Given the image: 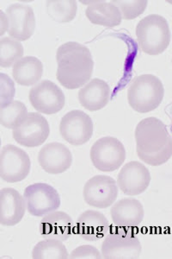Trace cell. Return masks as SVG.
<instances>
[{"instance_id": "52a82bcc", "label": "cell", "mask_w": 172, "mask_h": 259, "mask_svg": "<svg viewBox=\"0 0 172 259\" xmlns=\"http://www.w3.org/2000/svg\"><path fill=\"white\" fill-rule=\"evenodd\" d=\"M24 198L29 214L35 217H43L57 211L62 203L57 190L47 183L28 186L24 190Z\"/></svg>"}, {"instance_id": "30bf717a", "label": "cell", "mask_w": 172, "mask_h": 259, "mask_svg": "<svg viewBox=\"0 0 172 259\" xmlns=\"http://www.w3.org/2000/svg\"><path fill=\"white\" fill-rule=\"evenodd\" d=\"M60 133L70 145H85L93 134V122L87 113L80 110H73L62 118Z\"/></svg>"}, {"instance_id": "f546056e", "label": "cell", "mask_w": 172, "mask_h": 259, "mask_svg": "<svg viewBox=\"0 0 172 259\" xmlns=\"http://www.w3.org/2000/svg\"><path fill=\"white\" fill-rule=\"evenodd\" d=\"M10 22L8 16L3 11H0V35H3L9 30Z\"/></svg>"}, {"instance_id": "9a60e30c", "label": "cell", "mask_w": 172, "mask_h": 259, "mask_svg": "<svg viewBox=\"0 0 172 259\" xmlns=\"http://www.w3.org/2000/svg\"><path fill=\"white\" fill-rule=\"evenodd\" d=\"M38 162L48 174H62L70 168L73 155L66 145L61 143H50L39 151Z\"/></svg>"}, {"instance_id": "603a6c76", "label": "cell", "mask_w": 172, "mask_h": 259, "mask_svg": "<svg viewBox=\"0 0 172 259\" xmlns=\"http://www.w3.org/2000/svg\"><path fill=\"white\" fill-rule=\"evenodd\" d=\"M70 256L63 242L56 239L41 240L32 250L34 259H67Z\"/></svg>"}, {"instance_id": "277c9868", "label": "cell", "mask_w": 172, "mask_h": 259, "mask_svg": "<svg viewBox=\"0 0 172 259\" xmlns=\"http://www.w3.org/2000/svg\"><path fill=\"white\" fill-rule=\"evenodd\" d=\"M138 44L144 53L158 56L165 51L170 41V30L166 19L152 14L139 22L136 26Z\"/></svg>"}, {"instance_id": "cb8c5ba5", "label": "cell", "mask_w": 172, "mask_h": 259, "mask_svg": "<svg viewBox=\"0 0 172 259\" xmlns=\"http://www.w3.org/2000/svg\"><path fill=\"white\" fill-rule=\"evenodd\" d=\"M47 15L59 23H69L77 15L78 6L72 0H51L46 2Z\"/></svg>"}, {"instance_id": "ac0fdd59", "label": "cell", "mask_w": 172, "mask_h": 259, "mask_svg": "<svg viewBox=\"0 0 172 259\" xmlns=\"http://www.w3.org/2000/svg\"><path fill=\"white\" fill-rule=\"evenodd\" d=\"M109 231V223L105 215L96 210H86L77 220L75 232L86 241L102 239Z\"/></svg>"}, {"instance_id": "5bb4252c", "label": "cell", "mask_w": 172, "mask_h": 259, "mask_svg": "<svg viewBox=\"0 0 172 259\" xmlns=\"http://www.w3.org/2000/svg\"><path fill=\"white\" fill-rule=\"evenodd\" d=\"M10 26L8 33L17 41H26L31 37L35 29L34 11L30 6L13 4L7 9Z\"/></svg>"}, {"instance_id": "d4e9b609", "label": "cell", "mask_w": 172, "mask_h": 259, "mask_svg": "<svg viewBox=\"0 0 172 259\" xmlns=\"http://www.w3.org/2000/svg\"><path fill=\"white\" fill-rule=\"evenodd\" d=\"M24 56V47L19 41L11 37L0 40V66L10 68L14 66Z\"/></svg>"}, {"instance_id": "4fadbf2b", "label": "cell", "mask_w": 172, "mask_h": 259, "mask_svg": "<svg viewBox=\"0 0 172 259\" xmlns=\"http://www.w3.org/2000/svg\"><path fill=\"white\" fill-rule=\"evenodd\" d=\"M151 183L148 168L141 162L132 161L123 166L117 179V184L123 194L130 196L146 191Z\"/></svg>"}, {"instance_id": "ffe728a7", "label": "cell", "mask_w": 172, "mask_h": 259, "mask_svg": "<svg viewBox=\"0 0 172 259\" xmlns=\"http://www.w3.org/2000/svg\"><path fill=\"white\" fill-rule=\"evenodd\" d=\"M110 100V89L108 83L101 79H92L82 87L79 92L81 106L91 112H96L107 106Z\"/></svg>"}, {"instance_id": "44dd1931", "label": "cell", "mask_w": 172, "mask_h": 259, "mask_svg": "<svg viewBox=\"0 0 172 259\" xmlns=\"http://www.w3.org/2000/svg\"><path fill=\"white\" fill-rule=\"evenodd\" d=\"M85 14L92 24L102 26H117L123 20L122 13L114 2H91L85 11Z\"/></svg>"}, {"instance_id": "d6986e66", "label": "cell", "mask_w": 172, "mask_h": 259, "mask_svg": "<svg viewBox=\"0 0 172 259\" xmlns=\"http://www.w3.org/2000/svg\"><path fill=\"white\" fill-rule=\"evenodd\" d=\"M73 221L67 212L54 211L43 216L40 233L44 239L67 241L73 233Z\"/></svg>"}, {"instance_id": "5b68a950", "label": "cell", "mask_w": 172, "mask_h": 259, "mask_svg": "<svg viewBox=\"0 0 172 259\" xmlns=\"http://www.w3.org/2000/svg\"><path fill=\"white\" fill-rule=\"evenodd\" d=\"M102 258H139L142 252V245L135 233L129 230H114L106 236L102 244Z\"/></svg>"}, {"instance_id": "8fae6325", "label": "cell", "mask_w": 172, "mask_h": 259, "mask_svg": "<svg viewBox=\"0 0 172 259\" xmlns=\"http://www.w3.org/2000/svg\"><path fill=\"white\" fill-rule=\"evenodd\" d=\"M29 97L33 107L43 114H55L63 109L66 103L64 93L51 80H42L34 85Z\"/></svg>"}, {"instance_id": "7a4b0ae2", "label": "cell", "mask_w": 172, "mask_h": 259, "mask_svg": "<svg viewBox=\"0 0 172 259\" xmlns=\"http://www.w3.org/2000/svg\"><path fill=\"white\" fill-rule=\"evenodd\" d=\"M138 156L151 166H160L172 156V137L165 124L157 118L142 119L135 129Z\"/></svg>"}, {"instance_id": "9c48e42d", "label": "cell", "mask_w": 172, "mask_h": 259, "mask_svg": "<svg viewBox=\"0 0 172 259\" xmlns=\"http://www.w3.org/2000/svg\"><path fill=\"white\" fill-rule=\"evenodd\" d=\"M29 155L15 145L4 146L0 154V177L6 183L24 181L30 172Z\"/></svg>"}, {"instance_id": "7c38bea8", "label": "cell", "mask_w": 172, "mask_h": 259, "mask_svg": "<svg viewBox=\"0 0 172 259\" xmlns=\"http://www.w3.org/2000/svg\"><path fill=\"white\" fill-rule=\"evenodd\" d=\"M83 194L89 206L104 209L112 206L117 200L118 185L112 177L98 175L88 180Z\"/></svg>"}, {"instance_id": "83f0119b", "label": "cell", "mask_w": 172, "mask_h": 259, "mask_svg": "<svg viewBox=\"0 0 172 259\" xmlns=\"http://www.w3.org/2000/svg\"><path fill=\"white\" fill-rule=\"evenodd\" d=\"M16 88L13 80L7 74H0V106L9 103L13 100Z\"/></svg>"}, {"instance_id": "484cf974", "label": "cell", "mask_w": 172, "mask_h": 259, "mask_svg": "<svg viewBox=\"0 0 172 259\" xmlns=\"http://www.w3.org/2000/svg\"><path fill=\"white\" fill-rule=\"evenodd\" d=\"M27 113L26 106L23 102L12 100L0 106V124L6 128L13 130Z\"/></svg>"}, {"instance_id": "3957f363", "label": "cell", "mask_w": 172, "mask_h": 259, "mask_svg": "<svg viewBox=\"0 0 172 259\" xmlns=\"http://www.w3.org/2000/svg\"><path fill=\"white\" fill-rule=\"evenodd\" d=\"M164 89L160 79L153 74H141L132 80L128 101L132 109L140 113L152 112L160 106Z\"/></svg>"}, {"instance_id": "f1b7e54d", "label": "cell", "mask_w": 172, "mask_h": 259, "mask_svg": "<svg viewBox=\"0 0 172 259\" xmlns=\"http://www.w3.org/2000/svg\"><path fill=\"white\" fill-rule=\"evenodd\" d=\"M72 259H100L102 258V252L93 245L84 244L75 248L70 253Z\"/></svg>"}, {"instance_id": "7402d4cb", "label": "cell", "mask_w": 172, "mask_h": 259, "mask_svg": "<svg viewBox=\"0 0 172 259\" xmlns=\"http://www.w3.org/2000/svg\"><path fill=\"white\" fill-rule=\"evenodd\" d=\"M43 74V64L35 56H26L19 60L12 68V75L21 85H36Z\"/></svg>"}, {"instance_id": "e0dca14e", "label": "cell", "mask_w": 172, "mask_h": 259, "mask_svg": "<svg viewBox=\"0 0 172 259\" xmlns=\"http://www.w3.org/2000/svg\"><path fill=\"white\" fill-rule=\"evenodd\" d=\"M26 203L20 193L6 188L0 191V224L5 227H12L18 224L26 212Z\"/></svg>"}, {"instance_id": "8992f818", "label": "cell", "mask_w": 172, "mask_h": 259, "mask_svg": "<svg viewBox=\"0 0 172 259\" xmlns=\"http://www.w3.org/2000/svg\"><path fill=\"white\" fill-rule=\"evenodd\" d=\"M91 159L95 168L103 172H113L123 164L126 150L123 143L113 137H104L94 143Z\"/></svg>"}, {"instance_id": "ba28073f", "label": "cell", "mask_w": 172, "mask_h": 259, "mask_svg": "<svg viewBox=\"0 0 172 259\" xmlns=\"http://www.w3.org/2000/svg\"><path fill=\"white\" fill-rule=\"evenodd\" d=\"M50 133L48 122L38 112H28L12 131L15 141L25 147H37L47 140Z\"/></svg>"}, {"instance_id": "6da1fadb", "label": "cell", "mask_w": 172, "mask_h": 259, "mask_svg": "<svg viewBox=\"0 0 172 259\" xmlns=\"http://www.w3.org/2000/svg\"><path fill=\"white\" fill-rule=\"evenodd\" d=\"M57 80L70 90L81 89L91 80L94 61L91 51L75 41H69L59 47L56 54Z\"/></svg>"}, {"instance_id": "2e32d148", "label": "cell", "mask_w": 172, "mask_h": 259, "mask_svg": "<svg viewBox=\"0 0 172 259\" xmlns=\"http://www.w3.org/2000/svg\"><path fill=\"white\" fill-rule=\"evenodd\" d=\"M110 212L114 226L123 229L139 227L145 216V210L141 202L130 198L118 200L111 207Z\"/></svg>"}, {"instance_id": "4316f807", "label": "cell", "mask_w": 172, "mask_h": 259, "mask_svg": "<svg viewBox=\"0 0 172 259\" xmlns=\"http://www.w3.org/2000/svg\"><path fill=\"white\" fill-rule=\"evenodd\" d=\"M116 6L119 8L123 18L125 20H132L143 14L147 7V1H114Z\"/></svg>"}]
</instances>
